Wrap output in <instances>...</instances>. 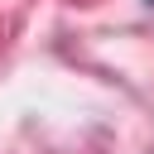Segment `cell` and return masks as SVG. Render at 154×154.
<instances>
[{
    "label": "cell",
    "mask_w": 154,
    "mask_h": 154,
    "mask_svg": "<svg viewBox=\"0 0 154 154\" xmlns=\"http://www.w3.org/2000/svg\"><path fill=\"white\" fill-rule=\"evenodd\" d=\"M149 5H154V0H149Z\"/></svg>",
    "instance_id": "6da1fadb"
}]
</instances>
